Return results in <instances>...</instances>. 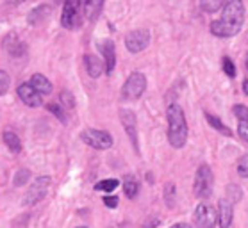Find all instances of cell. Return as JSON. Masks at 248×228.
<instances>
[{
    "label": "cell",
    "mask_w": 248,
    "mask_h": 228,
    "mask_svg": "<svg viewBox=\"0 0 248 228\" xmlns=\"http://www.w3.org/2000/svg\"><path fill=\"white\" fill-rule=\"evenodd\" d=\"M245 23V6L243 0H229L223 6V13L218 20L211 23V34L216 38H234L239 34Z\"/></svg>",
    "instance_id": "cell-1"
},
{
    "label": "cell",
    "mask_w": 248,
    "mask_h": 228,
    "mask_svg": "<svg viewBox=\"0 0 248 228\" xmlns=\"http://www.w3.org/2000/svg\"><path fill=\"white\" fill-rule=\"evenodd\" d=\"M166 118H168V141L173 148H184L187 143V128L186 114L182 111V107L179 104H171L166 111Z\"/></svg>",
    "instance_id": "cell-2"
},
{
    "label": "cell",
    "mask_w": 248,
    "mask_h": 228,
    "mask_svg": "<svg viewBox=\"0 0 248 228\" xmlns=\"http://www.w3.org/2000/svg\"><path fill=\"white\" fill-rule=\"evenodd\" d=\"M82 15H84V6L82 0H64L61 15V25L68 30H75L82 25Z\"/></svg>",
    "instance_id": "cell-3"
},
{
    "label": "cell",
    "mask_w": 248,
    "mask_h": 228,
    "mask_svg": "<svg viewBox=\"0 0 248 228\" xmlns=\"http://www.w3.org/2000/svg\"><path fill=\"white\" fill-rule=\"evenodd\" d=\"M213 184H215V177L211 171L209 164H202L195 173V184H193V191L200 200H207L209 196L213 195Z\"/></svg>",
    "instance_id": "cell-4"
},
{
    "label": "cell",
    "mask_w": 248,
    "mask_h": 228,
    "mask_svg": "<svg viewBox=\"0 0 248 228\" xmlns=\"http://www.w3.org/2000/svg\"><path fill=\"white\" fill-rule=\"evenodd\" d=\"M145 89H147V77L141 72L130 73L124 84V89H122V98L127 102L138 100L145 93Z\"/></svg>",
    "instance_id": "cell-5"
},
{
    "label": "cell",
    "mask_w": 248,
    "mask_h": 228,
    "mask_svg": "<svg viewBox=\"0 0 248 228\" xmlns=\"http://www.w3.org/2000/svg\"><path fill=\"white\" fill-rule=\"evenodd\" d=\"M80 139L95 150H108L113 146V136L106 130H98V128H86L84 132L80 134Z\"/></svg>",
    "instance_id": "cell-6"
},
{
    "label": "cell",
    "mask_w": 248,
    "mask_h": 228,
    "mask_svg": "<svg viewBox=\"0 0 248 228\" xmlns=\"http://www.w3.org/2000/svg\"><path fill=\"white\" fill-rule=\"evenodd\" d=\"M50 177H38L36 180L32 182V185L29 187L27 195L23 198V205H36V203H40L43 198L46 196L48 193V187H50Z\"/></svg>",
    "instance_id": "cell-7"
},
{
    "label": "cell",
    "mask_w": 248,
    "mask_h": 228,
    "mask_svg": "<svg viewBox=\"0 0 248 228\" xmlns=\"http://www.w3.org/2000/svg\"><path fill=\"white\" fill-rule=\"evenodd\" d=\"M150 43V32L147 29H134L125 36V48L130 54H140Z\"/></svg>",
    "instance_id": "cell-8"
},
{
    "label": "cell",
    "mask_w": 248,
    "mask_h": 228,
    "mask_svg": "<svg viewBox=\"0 0 248 228\" xmlns=\"http://www.w3.org/2000/svg\"><path fill=\"white\" fill-rule=\"evenodd\" d=\"M120 122L124 125L125 132L129 136L130 143L134 146V150L140 153V145H138V122H136V114L129 109H120Z\"/></svg>",
    "instance_id": "cell-9"
},
{
    "label": "cell",
    "mask_w": 248,
    "mask_h": 228,
    "mask_svg": "<svg viewBox=\"0 0 248 228\" xmlns=\"http://www.w3.org/2000/svg\"><path fill=\"white\" fill-rule=\"evenodd\" d=\"M195 223L198 228H213L218 223V214L209 203H200L195 211Z\"/></svg>",
    "instance_id": "cell-10"
},
{
    "label": "cell",
    "mask_w": 248,
    "mask_h": 228,
    "mask_svg": "<svg viewBox=\"0 0 248 228\" xmlns=\"http://www.w3.org/2000/svg\"><path fill=\"white\" fill-rule=\"evenodd\" d=\"M18 96H20V100L25 104V106L29 107H40L41 104H43V100H41V93H38L36 91V88H34L31 82H23L18 86L16 89Z\"/></svg>",
    "instance_id": "cell-11"
},
{
    "label": "cell",
    "mask_w": 248,
    "mask_h": 228,
    "mask_svg": "<svg viewBox=\"0 0 248 228\" xmlns=\"http://www.w3.org/2000/svg\"><path fill=\"white\" fill-rule=\"evenodd\" d=\"M98 50L102 52V57H104V62H106V73L111 75L116 66V48H114V43L111 39H104L98 43Z\"/></svg>",
    "instance_id": "cell-12"
},
{
    "label": "cell",
    "mask_w": 248,
    "mask_h": 228,
    "mask_svg": "<svg viewBox=\"0 0 248 228\" xmlns=\"http://www.w3.org/2000/svg\"><path fill=\"white\" fill-rule=\"evenodd\" d=\"M232 217H234V209L229 200H220L218 203V225L220 228H229L232 225Z\"/></svg>",
    "instance_id": "cell-13"
},
{
    "label": "cell",
    "mask_w": 248,
    "mask_h": 228,
    "mask_svg": "<svg viewBox=\"0 0 248 228\" xmlns=\"http://www.w3.org/2000/svg\"><path fill=\"white\" fill-rule=\"evenodd\" d=\"M84 64H86V72H88V75L93 78H98L102 75V72L106 70L104 62L95 56H84Z\"/></svg>",
    "instance_id": "cell-14"
},
{
    "label": "cell",
    "mask_w": 248,
    "mask_h": 228,
    "mask_svg": "<svg viewBox=\"0 0 248 228\" xmlns=\"http://www.w3.org/2000/svg\"><path fill=\"white\" fill-rule=\"evenodd\" d=\"M31 84H32L34 88H36V91L41 93L43 96L52 93V82L45 75H41V73H34L32 77H31Z\"/></svg>",
    "instance_id": "cell-15"
},
{
    "label": "cell",
    "mask_w": 248,
    "mask_h": 228,
    "mask_svg": "<svg viewBox=\"0 0 248 228\" xmlns=\"http://www.w3.org/2000/svg\"><path fill=\"white\" fill-rule=\"evenodd\" d=\"M84 6V16L88 20H96L104 7V0H82Z\"/></svg>",
    "instance_id": "cell-16"
},
{
    "label": "cell",
    "mask_w": 248,
    "mask_h": 228,
    "mask_svg": "<svg viewBox=\"0 0 248 228\" xmlns=\"http://www.w3.org/2000/svg\"><path fill=\"white\" fill-rule=\"evenodd\" d=\"M52 13V7L46 6V4H41V6H38L36 9H32V11L29 13V18L27 22L31 23V25H38L40 22H43L48 15Z\"/></svg>",
    "instance_id": "cell-17"
},
{
    "label": "cell",
    "mask_w": 248,
    "mask_h": 228,
    "mask_svg": "<svg viewBox=\"0 0 248 228\" xmlns=\"http://www.w3.org/2000/svg\"><path fill=\"white\" fill-rule=\"evenodd\" d=\"M11 38H13V43H11V39H9V36L6 38V43H4V46L7 48V52H9L13 57L23 56V54H25V45H23L16 36H13V34H11Z\"/></svg>",
    "instance_id": "cell-18"
},
{
    "label": "cell",
    "mask_w": 248,
    "mask_h": 228,
    "mask_svg": "<svg viewBox=\"0 0 248 228\" xmlns=\"http://www.w3.org/2000/svg\"><path fill=\"white\" fill-rule=\"evenodd\" d=\"M2 139H4L6 146L13 152V153H20V152H22V141H20V137H18L15 132L6 130V132L2 134Z\"/></svg>",
    "instance_id": "cell-19"
},
{
    "label": "cell",
    "mask_w": 248,
    "mask_h": 228,
    "mask_svg": "<svg viewBox=\"0 0 248 228\" xmlns=\"http://www.w3.org/2000/svg\"><path fill=\"white\" fill-rule=\"evenodd\" d=\"M205 120H207V123L213 128H215L216 132L223 134V136H229V137L232 136V130H231V128L227 127V125L223 122H221L220 118H216L215 114H211V112H205Z\"/></svg>",
    "instance_id": "cell-20"
},
{
    "label": "cell",
    "mask_w": 248,
    "mask_h": 228,
    "mask_svg": "<svg viewBox=\"0 0 248 228\" xmlns=\"http://www.w3.org/2000/svg\"><path fill=\"white\" fill-rule=\"evenodd\" d=\"M124 193L130 200H134L136 196H138V193H140V184H138V180H136L134 177L127 175V177L124 178Z\"/></svg>",
    "instance_id": "cell-21"
},
{
    "label": "cell",
    "mask_w": 248,
    "mask_h": 228,
    "mask_svg": "<svg viewBox=\"0 0 248 228\" xmlns=\"http://www.w3.org/2000/svg\"><path fill=\"white\" fill-rule=\"evenodd\" d=\"M229 0H200V9H202L203 13H216L220 11L221 7L225 6Z\"/></svg>",
    "instance_id": "cell-22"
},
{
    "label": "cell",
    "mask_w": 248,
    "mask_h": 228,
    "mask_svg": "<svg viewBox=\"0 0 248 228\" xmlns=\"http://www.w3.org/2000/svg\"><path fill=\"white\" fill-rule=\"evenodd\" d=\"M118 185H120V182L116 180V178H106V180L96 182L95 189L96 191H104V193H111V191H114Z\"/></svg>",
    "instance_id": "cell-23"
},
{
    "label": "cell",
    "mask_w": 248,
    "mask_h": 228,
    "mask_svg": "<svg viewBox=\"0 0 248 228\" xmlns=\"http://www.w3.org/2000/svg\"><path fill=\"white\" fill-rule=\"evenodd\" d=\"M241 196H243V193H241V189H239V185H236V184H229V187H227V200L231 201H239L241 200Z\"/></svg>",
    "instance_id": "cell-24"
},
{
    "label": "cell",
    "mask_w": 248,
    "mask_h": 228,
    "mask_svg": "<svg viewBox=\"0 0 248 228\" xmlns=\"http://www.w3.org/2000/svg\"><path fill=\"white\" fill-rule=\"evenodd\" d=\"M175 195H177V189H175L173 184L164 185V200H166V205H168L170 209L175 205Z\"/></svg>",
    "instance_id": "cell-25"
},
{
    "label": "cell",
    "mask_w": 248,
    "mask_h": 228,
    "mask_svg": "<svg viewBox=\"0 0 248 228\" xmlns=\"http://www.w3.org/2000/svg\"><path fill=\"white\" fill-rule=\"evenodd\" d=\"M46 109H48V111H50L52 114H54V116L59 120V122H62V123L68 122L66 114H64V109L61 107V104H48V106H46Z\"/></svg>",
    "instance_id": "cell-26"
},
{
    "label": "cell",
    "mask_w": 248,
    "mask_h": 228,
    "mask_svg": "<svg viewBox=\"0 0 248 228\" xmlns=\"http://www.w3.org/2000/svg\"><path fill=\"white\" fill-rule=\"evenodd\" d=\"M221 68H223V72H225L227 77H231V78L236 77V64H234V61H232L231 57H223Z\"/></svg>",
    "instance_id": "cell-27"
},
{
    "label": "cell",
    "mask_w": 248,
    "mask_h": 228,
    "mask_svg": "<svg viewBox=\"0 0 248 228\" xmlns=\"http://www.w3.org/2000/svg\"><path fill=\"white\" fill-rule=\"evenodd\" d=\"M237 175L241 178H248V153H245L237 161Z\"/></svg>",
    "instance_id": "cell-28"
},
{
    "label": "cell",
    "mask_w": 248,
    "mask_h": 228,
    "mask_svg": "<svg viewBox=\"0 0 248 228\" xmlns=\"http://www.w3.org/2000/svg\"><path fill=\"white\" fill-rule=\"evenodd\" d=\"M29 178H31L29 169H20V171H16V175H15V185H25L29 182Z\"/></svg>",
    "instance_id": "cell-29"
},
{
    "label": "cell",
    "mask_w": 248,
    "mask_h": 228,
    "mask_svg": "<svg viewBox=\"0 0 248 228\" xmlns=\"http://www.w3.org/2000/svg\"><path fill=\"white\" fill-rule=\"evenodd\" d=\"M234 114H236V118L239 120V122H248V107L247 106H241V104H237V106H234Z\"/></svg>",
    "instance_id": "cell-30"
},
{
    "label": "cell",
    "mask_w": 248,
    "mask_h": 228,
    "mask_svg": "<svg viewBox=\"0 0 248 228\" xmlns=\"http://www.w3.org/2000/svg\"><path fill=\"white\" fill-rule=\"evenodd\" d=\"M9 84H11V77L7 75V72L0 70V96L4 95L7 89H9Z\"/></svg>",
    "instance_id": "cell-31"
},
{
    "label": "cell",
    "mask_w": 248,
    "mask_h": 228,
    "mask_svg": "<svg viewBox=\"0 0 248 228\" xmlns=\"http://www.w3.org/2000/svg\"><path fill=\"white\" fill-rule=\"evenodd\" d=\"M59 100H61V106H66L68 109H74L75 107V100L72 93H68V91H62L61 96H59Z\"/></svg>",
    "instance_id": "cell-32"
},
{
    "label": "cell",
    "mask_w": 248,
    "mask_h": 228,
    "mask_svg": "<svg viewBox=\"0 0 248 228\" xmlns=\"http://www.w3.org/2000/svg\"><path fill=\"white\" fill-rule=\"evenodd\" d=\"M237 134L243 141H248V122H239L237 125Z\"/></svg>",
    "instance_id": "cell-33"
},
{
    "label": "cell",
    "mask_w": 248,
    "mask_h": 228,
    "mask_svg": "<svg viewBox=\"0 0 248 228\" xmlns=\"http://www.w3.org/2000/svg\"><path fill=\"white\" fill-rule=\"evenodd\" d=\"M104 205L109 209H116L118 207V198L116 196H104Z\"/></svg>",
    "instance_id": "cell-34"
},
{
    "label": "cell",
    "mask_w": 248,
    "mask_h": 228,
    "mask_svg": "<svg viewBox=\"0 0 248 228\" xmlns=\"http://www.w3.org/2000/svg\"><path fill=\"white\" fill-rule=\"evenodd\" d=\"M170 228H191V227L186 225V223H177V225H173V227H170Z\"/></svg>",
    "instance_id": "cell-35"
},
{
    "label": "cell",
    "mask_w": 248,
    "mask_h": 228,
    "mask_svg": "<svg viewBox=\"0 0 248 228\" xmlns=\"http://www.w3.org/2000/svg\"><path fill=\"white\" fill-rule=\"evenodd\" d=\"M243 93H245V95H248V78H245V80H243Z\"/></svg>",
    "instance_id": "cell-36"
},
{
    "label": "cell",
    "mask_w": 248,
    "mask_h": 228,
    "mask_svg": "<svg viewBox=\"0 0 248 228\" xmlns=\"http://www.w3.org/2000/svg\"><path fill=\"white\" fill-rule=\"evenodd\" d=\"M25 0H7V4H11V6H16V4H22Z\"/></svg>",
    "instance_id": "cell-37"
},
{
    "label": "cell",
    "mask_w": 248,
    "mask_h": 228,
    "mask_svg": "<svg viewBox=\"0 0 248 228\" xmlns=\"http://www.w3.org/2000/svg\"><path fill=\"white\" fill-rule=\"evenodd\" d=\"M245 66H247V72H248V52H247V59H245Z\"/></svg>",
    "instance_id": "cell-38"
},
{
    "label": "cell",
    "mask_w": 248,
    "mask_h": 228,
    "mask_svg": "<svg viewBox=\"0 0 248 228\" xmlns=\"http://www.w3.org/2000/svg\"><path fill=\"white\" fill-rule=\"evenodd\" d=\"M77 228H88V227H77Z\"/></svg>",
    "instance_id": "cell-39"
}]
</instances>
